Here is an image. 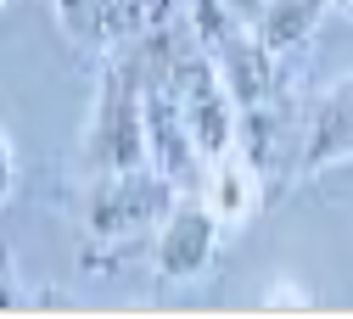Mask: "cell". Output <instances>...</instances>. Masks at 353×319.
<instances>
[{
  "label": "cell",
  "mask_w": 353,
  "mask_h": 319,
  "mask_svg": "<svg viewBox=\"0 0 353 319\" xmlns=\"http://www.w3.org/2000/svg\"><path fill=\"white\" fill-rule=\"evenodd\" d=\"M180 185L163 179L157 168H129V174H96L79 196V230H84V258H118L129 247H152L163 213L174 207Z\"/></svg>",
  "instance_id": "6da1fadb"
},
{
  "label": "cell",
  "mask_w": 353,
  "mask_h": 319,
  "mask_svg": "<svg viewBox=\"0 0 353 319\" xmlns=\"http://www.w3.org/2000/svg\"><path fill=\"white\" fill-rule=\"evenodd\" d=\"M84 174H129V168H152L146 152V84L135 68L112 62L96 84V107L84 123V146H79Z\"/></svg>",
  "instance_id": "7a4b0ae2"
},
{
  "label": "cell",
  "mask_w": 353,
  "mask_h": 319,
  "mask_svg": "<svg viewBox=\"0 0 353 319\" xmlns=\"http://www.w3.org/2000/svg\"><path fill=\"white\" fill-rule=\"evenodd\" d=\"M219 241H225V224L213 218V207L202 196H174V207L163 213L157 236H152V263L163 280L185 286L219 263Z\"/></svg>",
  "instance_id": "3957f363"
},
{
  "label": "cell",
  "mask_w": 353,
  "mask_h": 319,
  "mask_svg": "<svg viewBox=\"0 0 353 319\" xmlns=\"http://www.w3.org/2000/svg\"><path fill=\"white\" fill-rule=\"evenodd\" d=\"M342 163H353V73L325 84L314 101H303L297 174H331Z\"/></svg>",
  "instance_id": "277c9868"
},
{
  "label": "cell",
  "mask_w": 353,
  "mask_h": 319,
  "mask_svg": "<svg viewBox=\"0 0 353 319\" xmlns=\"http://www.w3.org/2000/svg\"><path fill=\"white\" fill-rule=\"evenodd\" d=\"M208 56H213L219 79H225V90L236 96V107H258V101L281 96V62L286 56H275L270 45L252 34V23H241L236 34H225Z\"/></svg>",
  "instance_id": "5b68a950"
},
{
  "label": "cell",
  "mask_w": 353,
  "mask_h": 319,
  "mask_svg": "<svg viewBox=\"0 0 353 319\" xmlns=\"http://www.w3.org/2000/svg\"><path fill=\"white\" fill-rule=\"evenodd\" d=\"M196 196L213 207V218L225 224V230H241V224L258 213V202H263V174H258L241 152H225V157H213V163L202 168Z\"/></svg>",
  "instance_id": "8992f818"
},
{
  "label": "cell",
  "mask_w": 353,
  "mask_h": 319,
  "mask_svg": "<svg viewBox=\"0 0 353 319\" xmlns=\"http://www.w3.org/2000/svg\"><path fill=\"white\" fill-rule=\"evenodd\" d=\"M325 6H331V0H258V12H252V34L270 45L275 56H292V51H303V45L314 39Z\"/></svg>",
  "instance_id": "52a82bcc"
},
{
  "label": "cell",
  "mask_w": 353,
  "mask_h": 319,
  "mask_svg": "<svg viewBox=\"0 0 353 319\" xmlns=\"http://www.w3.org/2000/svg\"><path fill=\"white\" fill-rule=\"evenodd\" d=\"M12 191H17V146H12V134L0 129V207L12 202Z\"/></svg>",
  "instance_id": "ba28073f"
},
{
  "label": "cell",
  "mask_w": 353,
  "mask_h": 319,
  "mask_svg": "<svg viewBox=\"0 0 353 319\" xmlns=\"http://www.w3.org/2000/svg\"><path fill=\"white\" fill-rule=\"evenodd\" d=\"M17 302V263H12V247L0 241V308Z\"/></svg>",
  "instance_id": "9c48e42d"
},
{
  "label": "cell",
  "mask_w": 353,
  "mask_h": 319,
  "mask_svg": "<svg viewBox=\"0 0 353 319\" xmlns=\"http://www.w3.org/2000/svg\"><path fill=\"white\" fill-rule=\"evenodd\" d=\"M0 12H6V0H0Z\"/></svg>",
  "instance_id": "30bf717a"
}]
</instances>
